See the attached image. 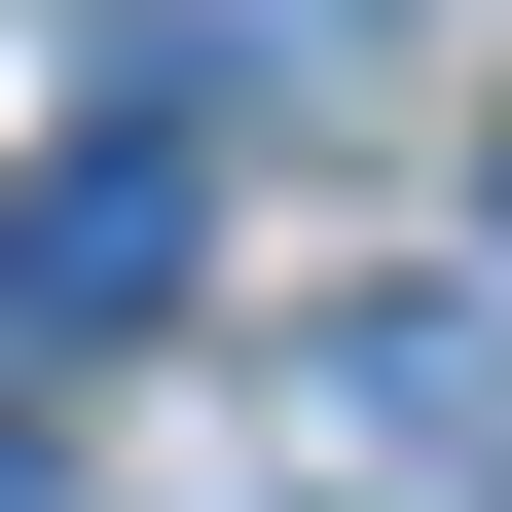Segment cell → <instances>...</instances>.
Instances as JSON below:
<instances>
[{
  "instance_id": "6da1fadb",
  "label": "cell",
  "mask_w": 512,
  "mask_h": 512,
  "mask_svg": "<svg viewBox=\"0 0 512 512\" xmlns=\"http://www.w3.org/2000/svg\"><path fill=\"white\" fill-rule=\"evenodd\" d=\"M183 256H220V183H183V110H110V147H37V183H0V366L147 330Z\"/></svg>"
},
{
  "instance_id": "7a4b0ae2",
  "label": "cell",
  "mask_w": 512,
  "mask_h": 512,
  "mask_svg": "<svg viewBox=\"0 0 512 512\" xmlns=\"http://www.w3.org/2000/svg\"><path fill=\"white\" fill-rule=\"evenodd\" d=\"M330 403L403 439V476H476V512H512V293H366V330H330Z\"/></svg>"
},
{
  "instance_id": "3957f363",
  "label": "cell",
  "mask_w": 512,
  "mask_h": 512,
  "mask_svg": "<svg viewBox=\"0 0 512 512\" xmlns=\"http://www.w3.org/2000/svg\"><path fill=\"white\" fill-rule=\"evenodd\" d=\"M0 512H37V366H0Z\"/></svg>"
},
{
  "instance_id": "277c9868",
  "label": "cell",
  "mask_w": 512,
  "mask_h": 512,
  "mask_svg": "<svg viewBox=\"0 0 512 512\" xmlns=\"http://www.w3.org/2000/svg\"><path fill=\"white\" fill-rule=\"evenodd\" d=\"M476 220H512V147H476Z\"/></svg>"
}]
</instances>
